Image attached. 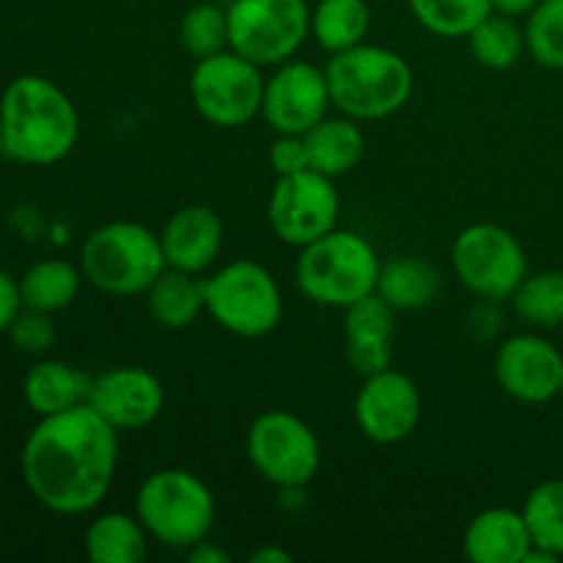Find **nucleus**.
<instances>
[{"label": "nucleus", "mask_w": 563, "mask_h": 563, "mask_svg": "<svg viewBox=\"0 0 563 563\" xmlns=\"http://www.w3.org/2000/svg\"><path fill=\"white\" fill-rule=\"evenodd\" d=\"M119 429L91 405L38 418L20 454L27 493L55 515H88L113 489Z\"/></svg>", "instance_id": "1"}, {"label": "nucleus", "mask_w": 563, "mask_h": 563, "mask_svg": "<svg viewBox=\"0 0 563 563\" xmlns=\"http://www.w3.org/2000/svg\"><path fill=\"white\" fill-rule=\"evenodd\" d=\"M5 157L25 165L60 163L80 137V115L64 88L42 75H20L0 97Z\"/></svg>", "instance_id": "2"}, {"label": "nucleus", "mask_w": 563, "mask_h": 563, "mask_svg": "<svg viewBox=\"0 0 563 563\" xmlns=\"http://www.w3.org/2000/svg\"><path fill=\"white\" fill-rule=\"evenodd\" d=\"M324 75L333 108L355 121H379L399 113L416 86L405 55L368 42L330 55Z\"/></svg>", "instance_id": "3"}, {"label": "nucleus", "mask_w": 563, "mask_h": 563, "mask_svg": "<svg viewBox=\"0 0 563 563\" xmlns=\"http://www.w3.org/2000/svg\"><path fill=\"white\" fill-rule=\"evenodd\" d=\"M377 251L357 231L333 229L311 245L300 247L295 264V284L313 306L341 308L377 291Z\"/></svg>", "instance_id": "4"}, {"label": "nucleus", "mask_w": 563, "mask_h": 563, "mask_svg": "<svg viewBox=\"0 0 563 563\" xmlns=\"http://www.w3.org/2000/svg\"><path fill=\"white\" fill-rule=\"evenodd\" d=\"M135 515L154 542L174 550H190L212 533L218 500L212 489L185 467L148 473L135 493Z\"/></svg>", "instance_id": "5"}, {"label": "nucleus", "mask_w": 563, "mask_h": 563, "mask_svg": "<svg viewBox=\"0 0 563 563\" xmlns=\"http://www.w3.org/2000/svg\"><path fill=\"white\" fill-rule=\"evenodd\" d=\"M80 269L82 278L104 295H146L165 269L159 234L135 220L102 223L82 242Z\"/></svg>", "instance_id": "6"}, {"label": "nucleus", "mask_w": 563, "mask_h": 563, "mask_svg": "<svg viewBox=\"0 0 563 563\" xmlns=\"http://www.w3.org/2000/svg\"><path fill=\"white\" fill-rule=\"evenodd\" d=\"M207 313L231 335L264 339L284 319V291L264 264L240 258L203 278Z\"/></svg>", "instance_id": "7"}, {"label": "nucleus", "mask_w": 563, "mask_h": 563, "mask_svg": "<svg viewBox=\"0 0 563 563\" xmlns=\"http://www.w3.org/2000/svg\"><path fill=\"white\" fill-rule=\"evenodd\" d=\"M245 451L253 471L280 489L308 487L322 467L317 432L289 410H267L253 418Z\"/></svg>", "instance_id": "8"}, {"label": "nucleus", "mask_w": 563, "mask_h": 563, "mask_svg": "<svg viewBox=\"0 0 563 563\" xmlns=\"http://www.w3.org/2000/svg\"><path fill=\"white\" fill-rule=\"evenodd\" d=\"M262 66L234 49L198 58L190 75V99L203 121L220 130H236L262 115Z\"/></svg>", "instance_id": "9"}, {"label": "nucleus", "mask_w": 563, "mask_h": 563, "mask_svg": "<svg viewBox=\"0 0 563 563\" xmlns=\"http://www.w3.org/2000/svg\"><path fill=\"white\" fill-rule=\"evenodd\" d=\"M451 267L471 295L484 302L511 300L528 275L522 242L498 223H473L451 245Z\"/></svg>", "instance_id": "10"}, {"label": "nucleus", "mask_w": 563, "mask_h": 563, "mask_svg": "<svg viewBox=\"0 0 563 563\" xmlns=\"http://www.w3.org/2000/svg\"><path fill=\"white\" fill-rule=\"evenodd\" d=\"M308 36V0H231L229 47L262 69L295 58Z\"/></svg>", "instance_id": "11"}, {"label": "nucleus", "mask_w": 563, "mask_h": 563, "mask_svg": "<svg viewBox=\"0 0 563 563\" xmlns=\"http://www.w3.org/2000/svg\"><path fill=\"white\" fill-rule=\"evenodd\" d=\"M339 212L341 198L335 179L313 168L278 176L269 192V229L291 247H306L339 229Z\"/></svg>", "instance_id": "12"}, {"label": "nucleus", "mask_w": 563, "mask_h": 563, "mask_svg": "<svg viewBox=\"0 0 563 563\" xmlns=\"http://www.w3.org/2000/svg\"><path fill=\"white\" fill-rule=\"evenodd\" d=\"M330 108L328 75L317 64L289 58L275 66L264 82L262 115L275 135H306L330 115Z\"/></svg>", "instance_id": "13"}, {"label": "nucleus", "mask_w": 563, "mask_h": 563, "mask_svg": "<svg viewBox=\"0 0 563 563\" xmlns=\"http://www.w3.org/2000/svg\"><path fill=\"white\" fill-rule=\"evenodd\" d=\"M423 399L416 379L394 366L363 377L355 396V421L363 438L377 445H396L421 423Z\"/></svg>", "instance_id": "14"}, {"label": "nucleus", "mask_w": 563, "mask_h": 563, "mask_svg": "<svg viewBox=\"0 0 563 563\" xmlns=\"http://www.w3.org/2000/svg\"><path fill=\"white\" fill-rule=\"evenodd\" d=\"M493 372L504 394L522 405H544L563 388V355L553 341L537 333L506 339L495 350Z\"/></svg>", "instance_id": "15"}, {"label": "nucleus", "mask_w": 563, "mask_h": 563, "mask_svg": "<svg viewBox=\"0 0 563 563\" xmlns=\"http://www.w3.org/2000/svg\"><path fill=\"white\" fill-rule=\"evenodd\" d=\"M88 405L119 432H135L157 421L165 407V388L148 368L115 366L93 377Z\"/></svg>", "instance_id": "16"}, {"label": "nucleus", "mask_w": 563, "mask_h": 563, "mask_svg": "<svg viewBox=\"0 0 563 563\" xmlns=\"http://www.w3.org/2000/svg\"><path fill=\"white\" fill-rule=\"evenodd\" d=\"M159 245H163L165 267L201 275L220 256L223 220L212 207H203V203L181 207L170 214L168 223L159 231Z\"/></svg>", "instance_id": "17"}, {"label": "nucleus", "mask_w": 563, "mask_h": 563, "mask_svg": "<svg viewBox=\"0 0 563 563\" xmlns=\"http://www.w3.org/2000/svg\"><path fill=\"white\" fill-rule=\"evenodd\" d=\"M396 308H390L377 291L361 297L344 308V350L346 361L361 377L377 374L394 361Z\"/></svg>", "instance_id": "18"}, {"label": "nucleus", "mask_w": 563, "mask_h": 563, "mask_svg": "<svg viewBox=\"0 0 563 563\" xmlns=\"http://www.w3.org/2000/svg\"><path fill=\"white\" fill-rule=\"evenodd\" d=\"M533 548L522 511L493 506L467 522L462 553L473 563H522Z\"/></svg>", "instance_id": "19"}, {"label": "nucleus", "mask_w": 563, "mask_h": 563, "mask_svg": "<svg viewBox=\"0 0 563 563\" xmlns=\"http://www.w3.org/2000/svg\"><path fill=\"white\" fill-rule=\"evenodd\" d=\"M93 377L82 368L71 366L64 361H42L31 366L22 383V396L25 405L36 412L38 418L66 412L71 407L88 405Z\"/></svg>", "instance_id": "20"}, {"label": "nucleus", "mask_w": 563, "mask_h": 563, "mask_svg": "<svg viewBox=\"0 0 563 563\" xmlns=\"http://www.w3.org/2000/svg\"><path fill=\"white\" fill-rule=\"evenodd\" d=\"M302 137H306L311 168L324 176H333V179L357 168V163L366 154V135L361 130V121L344 113L324 115Z\"/></svg>", "instance_id": "21"}, {"label": "nucleus", "mask_w": 563, "mask_h": 563, "mask_svg": "<svg viewBox=\"0 0 563 563\" xmlns=\"http://www.w3.org/2000/svg\"><path fill=\"white\" fill-rule=\"evenodd\" d=\"M148 531L130 511H104L86 528V555L93 563H141L148 553Z\"/></svg>", "instance_id": "22"}, {"label": "nucleus", "mask_w": 563, "mask_h": 563, "mask_svg": "<svg viewBox=\"0 0 563 563\" xmlns=\"http://www.w3.org/2000/svg\"><path fill=\"white\" fill-rule=\"evenodd\" d=\"M143 297H146V308L154 322L168 330L190 328L201 313H207L203 280L174 267H165Z\"/></svg>", "instance_id": "23"}, {"label": "nucleus", "mask_w": 563, "mask_h": 563, "mask_svg": "<svg viewBox=\"0 0 563 563\" xmlns=\"http://www.w3.org/2000/svg\"><path fill=\"white\" fill-rule=\"evenodd\" d=\"M440 291V275L427 258L401 256L379 267L377 295L396 311L429 306Z\"/></svg>", "instance_id": "24"}, {"label": "nucleus", "mask_w": 563, "mask_h": 563, "mask_svg": "<svg viewBox=\"0 0 563 563\" xmlns=\"http://www.w3.org/2000/svg\"><path fill=\"white\" fill-rule=\"evenodd\" d=\"M372 27L366 0H319L311 9V36L324 53H341L363 44Z\"/></svg>", "instance_id": "25"}, {"label": "nucleus", "mask_w": 563, "mask_h": 563, "mask_svg": "<svg viewBox=\"0 0 563 563\" xmlns=\"http://www.w3.org/2000/svg\"><path fill=\"white\" fill-rule=\"evenodd\" d=\"M82 269L75 264L64 262V258H44L33 267L25 269L20 278V291L25 308H36V311L55 313L69 308L80 295Z\"/></svg>", "instance_id": "26"}, {"label": "nucleus", "mask_w": 563, "mask_h": 563, "mask_svg": "<svg viewBox=\"0 0 563 563\" xmlns=\"http://www.w3.org/2000/svg\"><path fill=\"white\" fill-rule=\"evenodd\" d=\"M467 47H471V55L478 66L506 71L520 64L522 53L528 49L526 27L517 25V16L493 11L467 33Z\"/></svg>", "instance_id": "27"}, {"label": "nucleus", "mask_w": 563, "mask_h": 563, "mask_svg": "<svg viewBox=\"0 0 563 563\" xmlns=\"http://www.w3.org/2000/svg\"><path fill=\"white\" fill-rule=\"evenodd\" d=\"M511 306L533 328H559L563 324V269L528 273L511 295Z\"/></svg>", "instance_id": "28"}, {"label": "nucleus", "mask_w": 563, "mask_h": 563, "mask_svg": "<svg viewBox=\"0 0 563 563\" xmlns=\"http://www.w3.org/2000/svg\"><path fill=\"white\" fill-rule=\"evenodd\" d=\"M407 5L418 25L440 38H467L484 16L493 14L489 0H407Z\"/></svg>", "instance_id": "29"}, {"label": "nucleus", "mask_w": 563, "mask_h": 563, "mask_svg": "<svg viewBox=\"0 0 563 563\" xmlns=\"http://www.w3.org/2000/svg\"><path fill=\"white\" fill-rule=\"evenodd\" d=\"M522 517L537 548L563 555V478H548L528 493Z\"/></svg>", "instance_id": "30"}, {"label": "nucleus", "mask_w": 563, "mask_h": 563, "mask_svg": "<svg viewBox=\"0 0 563 563\" xmlns=\"http://www.w3.org/2000/svg\"><path fill=\"white\" fill-rule=\"evenodd\" d=\"M179 42L196 60L229 49V9L218 3H198L187 9L179 25Z\"/></svg>", "instance_id": "31"}, {"label": "nucleus", "mask_w": 563, "mask_h": 563, "mask_svg": "<svg viewBox=\"0 0 563 563\" xmlns=\"http://www.w3.org/2000/svg\"><path fill=\"white\" fill-rule=\"evenodd\" d=\"M526 47L539 66L563 69V0H542L526 16Z\"/></svg>", "instance_id": "32"}, {"label": "nucleus", "mask_w": 563, "mask_h": 563, "mask_svg": "<svg viewBox=\"0 0 563 563\" xmlns=\"http://www.w3.org/2000/svg\"><path fill=\"white\" fill-rule=\"evenodd\" d=\"M9 335L16 350L27 352V355H42V352H47L55 344L53 313L36 311V308H22L20 317L11 322Z\"/></svg>", "instance_id": "33"}, {"label": "nucleus", "mask_w": 563, "mask_h": 563, "mask_svg": "<svg viewBox=\"0 0 563 563\" xmlns=\"http://www.w3.org/2000/svg\"><path fill=\"white\" fill-rule=\"evenodd\" d=\"M269 165L278 176L300 174V170L311 168L308 159V146L302 135H275L273 146H269Z\"/></svg>", "instance_id": "34"}, {"label": "nucleus", "mask_w": 563, "mask_h": 563, "mask_svg": "<svg viewBox=\"0 0 563 563\" xmlns=\"http://www.w3.org/2000/svg\"><path fill=\"white\" fill-rule=\"evenodd\" d=\"M22 308H25V302H22L20 280H14L5 269H0V333H9L11 322L20 317Z\"/></svg>", "instance_id": "35"}, {"label": "nucleus", "mask_w": 563, "mask_h": 563, "mask_svg": "<svg viewBox=\"0 0 563 563\" xmlns=\"http://www.w3.org/2000/svg\"><path fill=\"white\" fill-rule=\"evenodd\" d=\"M187 559L192 563H229L231 555L225 553L223 548H218V544H212L209 539H203V542L192 544L190 550H187Z\"/></svg>", "instance_id": "36"}, {"label": "nucleus", "mask_w": 563, "mask_h": 563, "mask_svg": "<svg viewBox=\"0 0 563 563\" xmlns=\"http://www.w3.org/2000/svg\"><path fill=\"white\" fill-rule=\"evenodd\" d=\"M489 3H493V11H500V14L528 16L542 0H489Z\"/></svg>", "instance_id": "37"}, {"label": "nucleus", "mask_w": 563, "mask_h": 563, "mask_svg": "<svg viewBox=\"0 0 563 563\" xmlns=\"http://www.w3.org/2000/svg\"><path fill=\"white\" fill-rule=\"evenodd\" d=\"M253 563H291V553H286L278 544H264L256 553H251Z\"/></svg>", "instance_id": "38"}, {"label": "nucleus", "mask_w": 563, "mask_h": 563, "mask_svg": "<svg viewBox=\"0 0 563 563\" xmlns=\"http://www.w3.org/2000/svg\"><path fill=\"white\" fill-rule=\"evenodd\" d=\"M5 152V146H3V121H0V154Z\"/></svg>", "instance_id": "39"}, {"label": "nucleus", "mask_w": 563, "mask_h": 563, "mask_svg": "<svg viewBox=\"0 0 563 563\" xmlns=\"http://www.w3.org/2000/svg\"><path fill=\"white\" fill-rule=\"evenodd\" d=\"M561 394H563V388H561Z\"/></svg>", "instance_id": "40"}]
</instances>
